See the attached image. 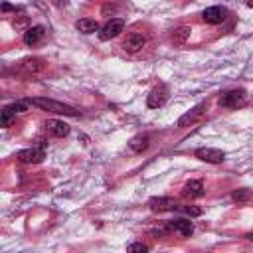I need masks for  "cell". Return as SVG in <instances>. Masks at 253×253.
Instances as JSON below:
<instances>
[{"label": "cell", "mask_w": 253, "mask_h": 253, "mask_svg": "<svg viewBox=\"0 0 253 253\" xmlns=\"http://www.w3.org/2000/svg\"><path fill=\"white\" fill-rule=\"evenodd\" d=\"M32 105L40 107L42 111H49V113H55V115H65V117H79V111L67 103H61V101H55V99H47V97H34L30 99Z\"/></svg>", "instance_id": "cell-1"}, {"label": "cell", "mask_w": 253, "mask_h": 253, "mask_svg": "<svg viewBox=\"0 0 253 253\" xmlns=\"http://www.w3.org/2000/svg\"><path fill=\"white\" fill-rule=\"evenodd\" d=\"M245 101H247V97H245L243 89H231L219 97V105L225 109H239L245 105Z\"/></svg>", "instance_id": "cell-2"}, {"label": "cell", "mask_w": 253, "mask_h": 253, "mask_svg": "<svg viewBox=\"0 0 253 253\" xmlns=\"http://www.w3.org/2000/svg\"><path fill=\"white\" fill-rule=\"evenodd\" d=\"M123 30H125V20H123V18H113V20H109V22L99 30V40H103V42L113 40V38H117Z\"/></svg>", "instance_id": "cell-3"}, {"label": "cell", "mask_w": 253, "mask_h": 253, "mask_svg": "<svg viewBox=\"0 0 253 253\" xmlns=\"http://www.w3.org/2000/svg\"><path fill=\"white\" fill-rule=\"evenodd\" d=\"M16 158L20 162H26V164H40L43 158H45V150L43 146H32V148H24L16 154Z\"/></svg>", "instance_id": "cell-4"}, {"label": "cell", "mask_w": 253, "mask_h": 253, "mask_svg": "<svg viewBox=\"0 0 253 253\" xmlns=\"http://www.w3.org/2000/svg\"><path fill=\"white\" fill-rule=\"evenodd\" d=\"M196 158L204 160V162H210V164H221L225 160V152L223 150H217V148H210V146H202L194 152Z\"/></svg>", "instance_id": "cell-5"}, {"label": "cell", "mask_w": 253, "mask_h": 253, "mask_svg": "<svg viewBox=\"0 0 253 253\" xmlns=\"http://www.w3.org/2000/svg\"><path fill=\"white\" fill-rule=\"evenodd\" d=\"M144 45H146V36L140 34V32H130V34L125 38V42H123V49L128 51V53H136V51H140Z\"/></svg>", "instance_id": "cell-6"}, {"label": "cell", "mask_w": 253, "mask_h": 253, "mask_svg": "<svg viewBox=\"0 0 253 253\" xmlns=\"http://www.w3.org/2000/svg\"><path fill=\"white\" fill-rule=\"evenodd\" d=\"M227 18V8L223 6H210L202 12V20L206 24H221Z\"/></svg>", "instance_id": "cell-7"}, {"label": "cell", "mask_w": 253, "mask_h": 253, "mask_svg": "<svg viewBox=\"0 0 253 253\" xmlns=\"http://www.w3.org/2000/svg\"><path fill=\"white\" fill-rule=\"evenodd\" d=\"M166 99H168V89H166V85H158V87H154V89L150 91V95H148V99H146V105H148L150 109H156V107H162V105L166 103Z\"/></svg>", "instance_id": "cell-8"}, {"label": "cell", "mask_w": 253, "mask_h": 253, "mask_svg": "<svg viewBox=\"0 0 253 253\" xmlns=\"http://www.w3.org/2000/svg\"><path fill=\"white\" fill-rule=\"evenodd\" d=\"M204 113H206V105L202 103V105H198V107H194L190 113H186V115H182L180 119H178V126H190V125H194V123H198L202 117H204Z\"/></svg>", "instance_id": "cell-9"}, {"label": "cell", "mask_w": 253, "mask_h": 253, "mask_svg": "<svg viewBox=\"0 0 253 253\" xmlns=\"http://www.w3.org/2000/svg\"><path fill=\"white\" fill-rule=\"evenodd\" d=\"M148 206H150L152 211H172V210H178L176 200H172V198H162V196H160V198H150Z\"/></svg>", "instance_id": "cell-10"}, {"label": "cell", "mask_w": 253, "mask_h": 253, "mask_svg": "<svg viewBox=\"0 0 253 253\" xmlns=\"http://www.w3.org/2000/svg\"><path fill=\"white\" fill-rule=\"evenodd\" d=\"M45 36V28L43 26H32V28H28L26 32H24V43L26 45H36V43H40L42 42V38Z\"/></svg>", "instance_id": "cell-11"}, {"label": "cell", "mask_w": 253, "mask_h": 253, "mask_svg": "<svg viewBox=\"0 0 253 253\" xmlns=\"http://www.w3.org/2000/svg\"><path fill=\"white\" fill-rule=\"evenodd\" d=\"M45 128H47L53 136H57V138L67 136V134H69V125H67V123H63V121H57V119H49V121L45 123Z\"/></svg>", "instance_id": "cell-12"}, {"label": "cell", "mask_w": 253, "mask_h": 253, "mask_svg": "<svg viewBox=\"0 0 253 253\" xmlns=\"http://www.w3.org/2000/svg\"><path fill=\"white\" fill-rule=\"evenodd\" d=\"M182 196H184V198H190V200L202 198V196H204V184H202L200 180H190V182H186V186H184V190H182Z\"/></svg>", "instance_id": "cell-13"}, {"label": "cell", "mask_w": 253, "mask_h": 253, "mask_svg": "<svg viewBox=\"0 0 253 253\" xmlns=\"http://www.w3.org/2000/svg\"><path fill=\"white\" fill-rule=\"evenodd\" d=\"M148 144H150V136H148V134H136L134 138H130L128 148H130L132 152L140 154V152H144V150L148 148Z\"/></svg>", "instance_id": "cell-14"}, {"label": "cell", "mask_w": 253, "mask_h": 253, "mask_svg": "<svg viewBox=\"0 0 253 253\" xmlns=\"http://www.w3.org/2000/svg\"><path fill=\"white\" fill-rule=\"evenodd\" d=\"M170 227L176 229L178 233H182L184 237H190L194 233V223L190 219H174V221H170Z\"/></svg>", "instance_id": "cell-15"}, {"label": "cell", "mask_w": 253, "mask_h": 253, "mask_svg": "<svg viewBox=\"0 0 253 253\" xmlns=\"http://www.w3.org/2000/svg\"><path fill=\"white\" fill-rule=\"evenodd\" d=\"M75 28H77L81 34H95V32L99 30V24H97L95 20H91V18H81V20L75 22Z\"/></svg>", "instance_id": "cell-16"}, {"label": "cell", "mask_w": 253, "mask_h": 253, "mask_svg": "<svg viewBox=\"0 0 253 253\" xmlns=\"http://www.w3.org/2000/svg\"><path fill=\"white\" fill-rule=\"evenodd\" d=\"M190 26H180V28H176L174 32H172V42L174 43H184L188 38H190Z\"/></svg>", "instance_id": "cell-17"}, {"label": "cell", "mask_w": 253, "mask_h": 253, "mask_svg": "<svg viewBox=\"0 0 253 253\" xmlns=\"http://www.w3.org/2000/svg\"><path fill=\"white\" fill-rule=\"evenodd\" d=\"M24 67H26L28 71H32V73H36V71H42V69L45 67V63H43L42 59H38V57H34V59H26V61H24Z\"/></svg>", "instance_id": "cell-18"}, {"label": "cell", "mask_w": 253, "mask_h": 253, "mask_svg": "<svg viewBox=\"0 0 253 253\" xmlns=\"http://www.w3.org/2000/svg\"><path fill=\"white\" fill-rule=\"evenodd\" d=\"M231 198H233V202H249V200L253 198V194H251V190H247V188H239V190H235V192L231 194Z\"/></svg>", "instance_id": "cell-19"}, {"label": "cell", "mask_w": 253, "mask_h": 253, "mask_svg": "<svg viewBox=\"0 0 253 253\" xmlns=\"http://www.w3.org/2000/svg\"><path fill=\"white\" fill-rule=\"evenodd\" d=\"M14 115H16V113H14L10 107H4V109H2V117H0V125H2V126H8Z\"/></svg>", "instance_id": "cell-20"}, {"label": "cell", "mask_w": 253, "mask_h": 253, "mask_svg": "<svg viewBox=\"0 0 253 253\" xmlns=\"http://www.w3.org/2000/svg\"><path fill=\"white\" fill-rule=\"evenodd\" d=\"M28 103L30 101H16V103H12V105H8L14 113H26L28 111Z\"/></svg>", "instance_id": "cell-21"}, {"label": "cell", "mask_w": 253, "mask_h": 253, "mask_svg": "<svg viewBox=\"0 0 253 253\" xmlns=\"http://www.w3.org/2000/svg\"><path fill=\"white\" fill-rule=\"evenodd\" d=\"M126 251H140V253H146V251H148V245H144V243H130V245L126 247Z\"/></svg>", "instance_id": "cell-22"}, {"label": "cell", "mask_w": 253, "mask_h": 253, "mask_svg": "<svg viewBox=\"0 0 253 253\" xmlns=\"http://www.w3.org/2000/svg\"><path fill=\"white\" fill-rule=\"evenodd\" d=\"M186 213L196 217V215H202V210H200V208H194V206H188V208H186Z\"/></svg>", "instance_id": "cell-23"}, {"label": "cell", "mask_w": 253, "mask_h": 253, "mask_svg": "<svg viewBox=\"0 0 253 253\" xmlns=\"http://www.w3.org/2000/svg\"><path fill=\"white\" fill-rule=\"evenodd\" d=\"M2 10L8 12V10H12V6H10V4H2Z\"/></svg>", "instance_id": "cell-24"}, {"label": "cell", "mask_w": 253, "mask_h": 253, "mask_svg": "<svg viewBox=\"0 0 253 253\" xmlns=\"http://www.w3.org/2000/svg\"><path fill=\"white\" fill-rule=\"evenodd\" d=\"M247 6H249V8H253V0H247Z\"/></svg>", "instance_id": "cell-25"}, {"label": "cell", "mask_w": 253, "mask_h": 253, "mask_svg": "<svg viewBox=\"0 0 253 253\" xmlns=\"http://www.w3.org/2000/svg\"><path fill=\"white\" fill-rule=\"evenodd\" d=\"M247 239H251V241H253V233H249V235H247Z\"/></svg>", "instance_id": "cell-26"}]
</instances>
